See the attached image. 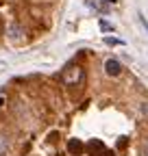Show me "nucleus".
<instances>
[{
	"mask_svg": "<svg viewBox=\"0 0 148 156\" xmlns=\"http://www.w3.org/2000/svg\"><path fill=\"white\" fill-rule=\"evenodd\" d=\"M63 80L68 83V85H76V83H81L83 80V69L76 65V67H68L65 69V74H63Z\"/></svg>",
	"mask_w": 148,
	"mask_h": 156,
	"instance_id": "nucleus-1",
	"label": "nucleus"
},
{
	"mask_svg": "<svg viewBox=\"0 0 148 156\" xmlns=\"http://www.w3.org/2000/svg\"><path fill=\"white\" fill-rule=\"evenodd\" d=\"M105 72H107V76H120L122 74V63L118 58H107L105 61Z\"/></svg>",
	"mask_w": 148,
	"mask_h": 156,
	"instance_id": "nucleus-2",
	"label": "nucleus"
},
{
	"mask_svg": "<svg viewBox=\"0 0 148 156\" xmlns=\"http://www.w3.org/2000/svg\"><path fill=\"white\" fill-rule=\"evenodd\" d=\"M7 150H9V139H7L5 134H0V156L7 154Z\"/></svg>",
	"mask_w": 148,
	"mask_h": 156,
	"instance_id": "nucleus-3",
	"label": "nucleus"
},
{
	"mask_svg": "<svg viewBox=\"0 0 148 156\" xmlns=\"http://www.w3.org/2000/svg\"><path fill=\"white\" fill-rule=\"evenodd\" d=\"M105 44L107 46H122L124 41H122V39H116V37H105Z\"/></svg>",
	"mask_w": 148,
	"mask_h": 156,
	"instance_id": "nucleus-4",
	"label": "nucleus"
},
{
	"mask_svg": "<svg viewBox=\"0 0 148 156\" xmlns=\"http://www.w3.org/2000/svg\"><path fill=\"white\" fill-rule=\"evenodd\" d=\"M100 28L102 30H113V26H111L109 22H105V20H100Z\"/></svg>",
	"mask_w": 148,
	"mask_h": 156,
	"instance_id": "nucleus-5",
	"label": "nucleus"
},
{
	"mask_svg": "<svg viewBox=\"0 0 148 156\" xmlns=\"http://www.w3.org/2000/svg\"><path fill=\"white\" fill-rule=\"evenodd\" d=\"M79 147H81V143H79V141H72V143H70V150H72V152H76Z\"/></svg>",
	"mask_w": 148,
	"mask_h": 156,
	"instance_id": "nucleus-6",
	"label": "nucleus"
},
{
	"mask_svg": "<svg viewBox=\"0 0 148 156\" xmlns=\"http://www.w3.org/2000/svg\"><path fill=\"white\" fill-rule=\"evenodd\" d=\"M139 22H142V26L146 28V33H148V20L144 17V15H139Z\"/></svg>",
	"mask_w": 148,
	"mask_h": 156,
	"instance_id": "nucleus-7",
	"label": "nucleus"
},
{
	"mask_svg": "<svg viewBox=\"0 0 148 156\" xmlns=\"http://www.w3.org/2000/svg\"><path fill=\"white\" fill-rule=\"evenodd\" d=\"M144 156H148V141H146V145H144Z\"/></svg>",
	"mask_w": 148,
	"mask_h": 156,
	"instance_id": "nucleus-8",
	"label": "nucleus"
},
{
	"mask_svg": "<svg viewBox=\"0 0 148 156\" xmlns=\"http://www.w3.org/2000/svg\"><path fill=\"white\" fill-rule=\"evenodd\" d=\"M105 2H107V5H116V2H118V0H105Z\"/></svg>",
	"mask_w": 148,
	"mask_h": 156,
	"instance_id": "nucleus-9",
	"label": "nucleus"
}]
</instances>
